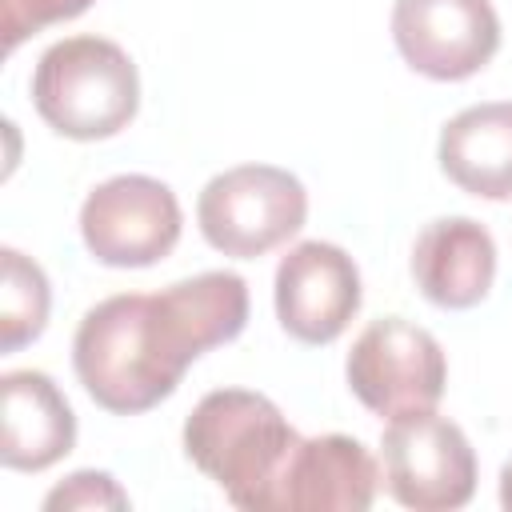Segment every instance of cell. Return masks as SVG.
I'll use <instances>...</instances> for the list:
<instances>
[{
  "instance_id": "obj_1",
  "label": "cell",
  "mask_w": 512,
  "mask_h": 512,
  "mask_svg": "<svg viewBox=\"0 0 512 512\" xmlns=\"http://www.w3.org/2000/svg\"><path fill=\"white\" fill-rule=\"evenodd\" d=\"M248 324V284L236 272H196L160 292H116L84 312L72 368L112 416H140L168 400L192 360L232 344Z\"/></svg>"
},
{
  "instance_id": "obj_2",
  "label": "cell",
  "mask_w": 512,
  "mask_h": 512,
  "mask_svg": "<svg viewBox=\"0 0 512 512\" xmlns=\"http://www.w3.org/2000/svg\"><path fill=\"white\" fill-rule=\"evenodd\" d=\"M304 436L248 388H216L184 420V456L244 512H272L280 476Z\"/></svg>"
},
{
  "instance_id": "obj_3",
  "label": "cell",
  "mask_w": 512,
  "mask_h": 512,
  "mask_svg": "<svg viewBox=\"0 0 512 512\" xmlns=\"http://www.w3.org/2000/svg\"><path fill=\"white\" fill-rule=\"evenodd\" d=\"M32 108L68 140H108L140 112V72L108 36H64L32 68Z\"/></svg>"
},
{
  "instance_id": "obj_4",
  "label": "cell",
  "mask_w": 512,
  "mask_h": 512,
  "mask_svg": "<svg viewBox=\"0 0 512 512\" xmlns=\"http://www.w3.org/2000/svg\"><path fill=\"white\" fill-rule=\"evenodd\" d=\"M308 220V188L276 164H236L216 172L196 196L200 236L232 256L256 260L288 244Z\"/></svg>"
},
{
  "instance_id": "obj_5",
  "label": "cell",
  "mask_w": 512,
  "mask_h": 512,
  "mask_svg": "<svg viewBox=\"0 0 512 512\" xmlns=\"http://www.w3.org/2000/svg\"><path fill=\"white\" fill-rule=\"evenodd\" d=\"M344 376L352 396L368 412L396 420L440 404L448 384V360L428 328L404 316H380L352 340Z\"/></svg>"
},
{
  "instance_id": "obj_6",
  "label": "cell",
  "mask_w": 512,
  "mask_h": 512,
  "mask_svg": "<svg viewBox=\"0 0 512 512\" xmlns=\"http://www.w3.org/2000/svg\"><path fill=\"white\" fill-rule=\"evenodd\" d=\"M380 464L388 496L416 512H452L476 492V452L464 428L436 408L388 420Z\"/></svg>"
},
{
  "instance_id": "obj_7",
  "label": "cell",
  "mask_w": 512,
  "mask_h": 512,
  "mask_svg": "<svg viewBox=\"0 0 512 512\" xmlns=\"http://www.w3.org/2000/svg\"><path fill=\"white\" fill-rule=\"evenodd\" d=\"M184 232L176 192L144 172L100 180L80 204V240L108 268H152Z\"/></svg>"
},
{
  "instance_id": "obj_8",
  "label": "cell",
  "mask_w": 512,
  "mask_h": 512,
  "mask_svg": "<svg viewBox=\"0 0 512 512\" xmlns=\"http://www.w3.org/2000/svg\"><path fill=\"white\" fill-rule=\"evenodd\" d=\"M392 44L412 72L456 84L496 56L500 16L492 0H396Z\"/></svg>"
},
{
  "instance_id": "obj_9",
  "label": "cell",
  "mask_w": 512,
  "mask_h": 512,
  "mask_svg": "<svg viewBox=\"0 0 512 512\" xmlns=\"http://www.w3.org/2000/svg\"><path fill=\"white\" fill-rule=\"evenodd\" d=\"M360 268L328 240H300L280 256L272 304L280 328L300 344H332L360 312Z\"/></svg>"
},
{
  "instance_id": "obj_10",
  "label": "cell",
  "mask_w": 512,
  "mask_h": 512,
  "mask_svg": "<svg viewBox=\"0 0 512 512\" xmlns=\"http://www.w3.org/2000/svg\"><path fill=\"white\" fill-rule=\"evenodd\" d=\"M380 480L372 452L356 436H308L280 476L272 512H364L372 508Z\"/></svg>"
},
{
  "instance_id": "obj_11",
  "label": "cell",
  "mask_w": 512,
  "mask_h": 512,
  "mask_svg": "<svg viewBox=\"0 0 512 512\" xmlns=\"http://www.w3.org/2000/svg\"><path fill=\"white\" fill-rule=\"evenodd\" d=\"M412 280L436 308H476L496 280V240L472 216H440L412 240Z\"/></svg>"
},
{
  "instance_id": "obj_12",
  "label": "cell",
  "mask_w": 512,
  "mask_h": 512,
  "mask_svg": "<svg viewBox=\"0 0 512 512\" xmlns=\"http://www.w3.org/2000/svg\"><path fill=\"white\" fill-rule=\"evenodd\" d=\"M4 436L0 460L12 472H44L76 448V412L48 372L12 368L0 376Z\"/></svg>"
},
{
  "instance_id": "obj_13",
  "label": "cell",
  "mask_w": 512,
  "mask_h": 512,
  "mask_svg": "<svg viewBox=\"0 0 512 512\" xmlns=\"http://www.w3.org/2000/svg\"><path fill=\"white\" fill-rule=\"evenodd\" d=\"M440 172L468 196L512 200V100H484L456 112L436 140Z\"/></svg>"
},
{
  "instance_id": "obj_14",
  "label": "cell",
  "mask_w": 512,
  "mask_h": 512,
  "mask_svg": "<svg viewBox=\"0 0 512 512\" xmlns=\"http://www.w3.org/2000/svg\"><path fill=\"white\" fill-rule=\"evenodd\" d=\"M0 264H4V276H0V348L16 352L48 328L52 288H48L44 268L32 256H24L20 248H4Z\"/></svg>"
},
{
  "instance_id": "obj_15",
  "label": "cell",
  "mask_w": 512,
  "mask_h": 512,
  "mask_svg": "<svg viewBox=\"0 0 512 512\" xmlns=\"http://www.w3.org/2000/svg\"><path fill=\"white\" fill-rule=\"evenodd\" d=\"M88 8H92V0H4V4H0L4 52H16L28 36L44 32L48 24L76 20V16L88 12Z\"/></svg>"
},
{
  "instance_id": "obj_16",
  "label": "cell",
  "mask_w": 512,
  "mask_h": 512,
  "mask_svg": "<svg viewBox=\"0 0 512 512\" xmlns=\"http://www.w3.org/2000/svg\"><path fill=\"white\" fill-rule=\"evenodd\" d=\"M128 492L116 484L112 472H96V468H80L72 476H64V484H56L44 496L48 512H68V508H128Z\"/></svg>"
},
{
  "instance_id": "obj_17",
  "label": "cell",
  "mask_w": 512,
  "mask_h": 512,
  "mask_svg": "<svg viewBox=\"0 0 512 512\" xmlns=\"http://www.w3.org/2000/svg\"><path fill=\"white\" fill-rule=\"evenodd\" d=\"M500 504L512 512V456H508L504 468H500Z\"/></svg>"
}]
</instances>
